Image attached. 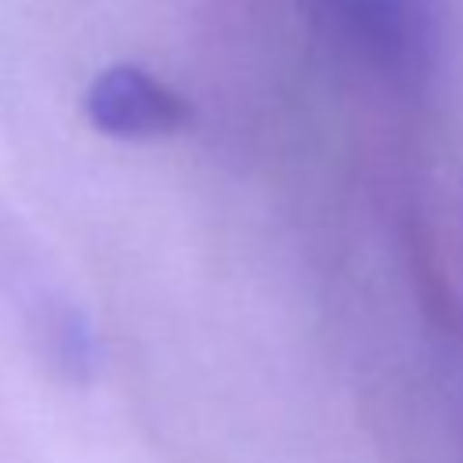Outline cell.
<instances>
[{
  "instance_id": "6da1fadb",
  "label": "cell",
  "mask_w": 463,
  "mask_h": 463,
  "mask_svg": "<svg viewBox=\"0 0 463 463\" xmlns=\"http://www.w3.org/2000/svg\"><path fill=\"white\" fill-rule=\"evenodd\" d=\"M87 112L94 127L112 137H163L184 127V98L137 65H112L94 76L87 90Z\"/></svg>"
},
{
  "instance_id": "7a4b0ae2",
  "label": "cell",
  "mask_w": 463,
  "mask_h": 463,
  "mask_svg": "<svg viewBox=\"0 0 463 463\" xmlns=\"http://www.w3.org/2000/svg\"><path fill=\"white\" fill-rule=\"evenodd\" d=\"M329 11L354 43L387 65H412L427 43L423 0H329Z\"/></svg>"
}]
</instances>
